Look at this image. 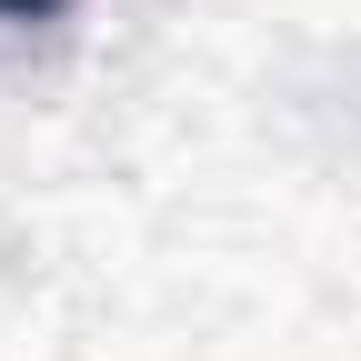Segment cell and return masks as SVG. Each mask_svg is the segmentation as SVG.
Returning a JSON list of instances; mask_svg holds the SVG:
<instances>
[{"instance_id":"1","label":"cell","mask_w":361,"mask_h":361,"mask_svg":"<svg viewBox=\"0 0 361 361\" xmlns=\"http://www.w3.org/2000/svg\"><path fill=\"white\" fill-rule=\"evenodd\" d=\"M61 0H0V20H51Z\"/></svg>"}]
</instances>
